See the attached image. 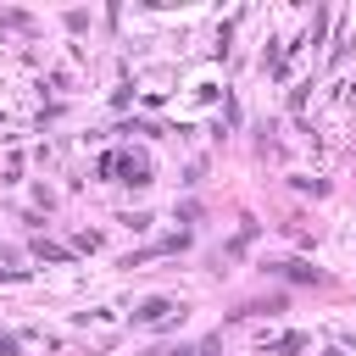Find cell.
Here are the masks:
<instances>
[{"label":"cell","instance_id":"obj_1","mask_svg":"<svg viewBox=\"0 0 356 356\" xmlns=\"http://www.w3.org/2000/svg\"><path fill=\"white\" fill-rule=\"evenodd\" d=\"M167 312H172V306H167V300H145V306H139V312H134V323H161V317H167Z\"/></svg>","mask_w":356,"mask_h":356}]
</instances>
